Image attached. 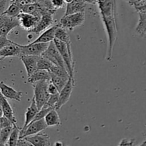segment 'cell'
<instances>
[{"mask_svg": "<svg viewBox=\"0 0 146 146\" xmlns=\"http://www.w3.org/2000/svg\"><path fill=\"white\" fill-rule=\"evenodd\" d=\"M135 31L141 36H143L146 34V12L139 13V20Z\"/></svg>", "mask_w": 146, "mask_h": 146, "instance_id": "22", "label": "cell"}, {"mask_svg": "<svg viewBox=\"0 0 146 146\" xmlns=\"http://www.w3.org/2000/svg\"><path fill=\"white\" fill-rule=\"evenodd\" d=\"M49 72L51 74H54V75L58 76L66 77V78L69 77L67 70L65 68H63V67L59 66L53 65L51 68H50Z\"/></svg>", "mask_w": 146, "mask_h": 146, "instance_id": "27", "label": "cell"}, {"mask_svg": "<svg viewBox=\"0 0 146 146\" xmlns=\"http://www.w3.org/2000/svg\"><path fill=\"white\" fill-rule=\"evenodd\" d=\"M54 14L51 13H48V14H44L40 17V19L38 22L37 23L36 26L34 29L29 31V33H33V34H39L46 29L49 28L51 25H52L53 23L54 22Z\"/></svg>", "mask_w": 146, "mask_h": 146, "instance_id": "11", "label": "cell"}, {"mask_svg": "<svg viewBox=\"0 0 146 146\" xmlns=\"http://www.w3.org/2000/svg\"><path fill=\"white\" fill-rule=\"evenodd\" d=\"M49 81H40L33 84L34 98L38 109L40 110L48 101L50 95L47 91V85Z\"/></svg>", "mask_w": 146, "mask_h": 146, "instance_id": "3", "label": "cell"}, {"mask_svg": "<svg viewBox=\"0 0 146 146\" xmlns=\"http://www.w3.org/2000/svg\"><path fill=\"white\" fill-rule=\"evenodd\" d=\"M17 18L19 19L20 27L27 31H31L34 29L40 19V17L24 12H21Z\"/></svg>", "mask_w": 146, "mask_h": 146, "instance_id": "9", "label": "cell"}, {"mask_svg": "<svg viewBox=\"0 0 146 146\" xmlns=\"http://www.w3.org/2000/svg\"><path fill=\"white\" fill-rule=\"evenodd\" d=\"M49 43H29L27 45H21V55H34L40 56L46 51Z\"/></svg>", "mask_w": 146, "mask_h": 146, "instance_id": "6", "label": "cell"}, {"mask_svg": "<svg viewBox=\"0 0 146 146\" xmlns=\"http://www.w3.org/2000/svg\"><path fill=\"white\" fill-rule=\"evenodd\" d=\"M55 38L60 40V41H63V42L66 43V44H71V41L70 39V36L68 35V32H67L66 29L63 27H60L58 24V27H57L56 30L55 32Z\"/></svg>", "mask_w": 146, "mask_h": 146, "instance_id": "23", "label": "cell"}, {"mask_svg": "<svg viewBox=\"0 0 146 146\" xmlns=\"http://www.w3.org/2000/svg\"><path fill=\"white\" fill-rule=\"evenodd\" d=\"M86 3L84 0H72L70 2L66 3V9L64 15L74 14L78 12H84Z\"/></svg>", "mask_w": 146, "mask_h": 146, "instance_id": "16", "label": "cell"}, {"mask_svg": "<svg viewBox=\"0 0 146 146\" xmlns=\"http://www.w3.org/2000/svg\"><path fill=\"white\" fill-rule=\"evenodd\" d=\"M47 91L49 94V95H54V94H58V91L56 88V87L51 82V81H48V85H47Z\"/></svg>", "mask_w": 146, "mask_h": 146, "instance_id": "33", "label": "cell"}, {"mask_svg": "<svg viewBox=\"0 0 146 146\" xmlns=\"http://www.w3.org/2000/svg\"><path fill=\"white\" fill-rule=\"evenodd\" d=\"M1 101H2L3 115H4V117H6L7 118H8V119L12 123L13 125H17V119H16V117L14 116V111H13L10 104L8 102L7 98H6L4 96H2Z\"/></svg>", "mask_w": 146, "mask_h": 146, "instance_id": "20", "label": "cell"}, {"mask_svg": "<svg viewBox=\"0 0 146 146\" xmlns=\"http://www.w3.org/2000/svg\"><path fill=\"white\" fill-rule=\"evenodd\" d=\"M11 2V0H0V15L4 14Z\"/></svg>", "mask_w": 146, "mask_h": 146, "instance_id": "31", "label": "cell"}, {"mask_svg": "<svg viewBox=\"0 0 146 146\" xmlns=\"http://www.w3.org/2000/svg\"><path fill=\"white\" fill-rule=\"evenodd\" d=\"M2 94L0 92V116H2L3 115V112H2V101H1V98H2Z\"/></svg>", "mask_w": 146, "mask_h": 146, "instance_id": "38", "label": "cell"}, {"mask_svg": "<svg viewBox=\"0 0 146 146\" xmlns=\"http://www.w3.org/2000/svg\"><path fill=\"white\" fill-rule=\"evenodd\" d=\"M20 131H21V128H19L17 125H14L11 134L9 137L7 145H17V142L19 139Z\"/></svg>", "mask_w": 146, "mask_h": 146, "instance_id": "26", "label": "cell"}, {"mask_svg": "<svg viewBox=\"0 0 146 146\" xmlns=\"http://www.w3.org/2000/svg\"><path fill=\"white\" fill-rule=\"evenodd\" d=\"M20 55H21L20 44L13 41L12 43L5 46L0 50V61L7 58V57H19Z\"/></svg>", "mask_w": 146, "mask_h": 146, "instance_id": "14", "label": "cell"}, {"mask_svg": "<svg viewBox=\"0 0 146 146\" xmlns=\"http://www.w3.org/2000/svg\"><path fill=\"white\" fill-rule=\"evenodd\" d=\"M54 145H63V143L61 142H56Z\"/></svg>", "mask_w": 146, "mask_h": 146, "instance_id": "41", "label": "cell"}, {"mask_svg": "<svg viewBox=\"0 0 146 146\" xmlns=\"http://www.w3.org/2000/svg\"><path fill=\"white\" fill-rule=\"evenodd\" d=\"M0 145H2V143H1V130H0Z\"/></svg>", "mask_w": 146, "mask_h": 146, "instance_id": "43", "label": "cell"}, {"mask_svg": "<svg viewBox=\"0 0 146 146\" xmlns=\"http://www.w3.org/2000/svg\"><path fill=\"white\" fill-rule=\"evenodd\" d=\"M85 21V14L84 12H78L74 14L64 16L60 19L58 24L60 27L72 31L76 27L82 25Z\"/></svg>", "mask_w": 146, "mask_h": 146, "instance_id": "4", "label": "cell"}, {"mask_svg": "<svg viewBox=\"0 0 146 146\" xmlns=\"http://www.w3.org/2000/svg\"><path fill=\"white\" fill-rule=\"evenodd\" d=\"M24 139L29 143L31 145L34 146H48L51 145L50 137L45 133H38L34 135H29Z\"/></svg>", "mask_w": 146, "mask_h": 146, "instance_id": "12", "label": "cell"}, {"mask_svg": "<svg viewBox=\"0 0 146 146\" xmlns=\"http://www.w3.org/2000/svg\"><path fill=\"white\" fill-rule=\"evenodd\" d=\"M44 121L47 126H58L61 125L60 117L57 113V110L51 109L44 117Z\"/></svg>", "mask_w": 146, "mask_h": 146, "instance_id": "21", "label": "cell"}, {"mask_svg": "<svg viewBox=\"0 0 146 146\" xmlns=\"http://www.w3.org/2000/svg\"><path fill=\"white\" fill-rule=\"evenodd\" d=\"M58 27V24H56V25H54L51 27L48 28L45 31H43L40 34L39 36L36 38L31 43L32 44H34V43H49L51 41H54V39L55 38L56 30Z\"/></svg>", "mask_w": 146, "mask_h": 146, "instance_id": "17", "label": "cell"}, {"mask_svg": "<svg viewBox=\"0 0 146 146\" xmlns=\"http://www.w3.org/2000/svg\"><path fill=\"white\" fill-rule=\"evenodd\" d=\"M13 41H11L7 38V36H0V50L4 47L5 46L8 45V44L12 43Z\"/></svg>", "mask_w": 146, "mask_h": 146, "instance_id": "35", "label": "cell"}, {"mask_svg": "<svg viewBox=\"0 0 146 146\" xmlns=\"http://www.w3.org/2000/svg\"><path fill=\"white\" fill-rule=\"evenodd\" d=\"M134 143V141L132 139H123L119 143V145H133Z\"/></svg>", "mask_w": 146, "mask_h": 146, "instance_id": "37", "label": "cell"}, {"mask_svg": "<svg viewBox=\"0 0 146 146\" xmlns=\"http://www.w3.org/2000/svg\"><path fill=\"white\" fill-rule=\"evenodd\" d=\"M136 11H138V13L140 12H146V5L143 6V7H139V8L136 9Z\"/></svg>", "mask_w": 146, "mask_h": 146, "instance_id": "39", "label": "cell"}, {"mask_svg": "<svg viewBox=\"0 0 146 146\" xmlns=\"http://www.w3.org/2000/svg\"><path fill=\"white\" fill-rule=\"evenodd\" d=\"M13 125L12 123H11L8 118L4 117V115L0 116V130L5 128V127L9 126V125Z\"/></svg>", "mask_w": 146, "mask_h": 146, "instance_id": "32", "label": "cell"}, {"mask_svg": "<svg viewBox=\"0 0 146 146\" xmlns=\"http://www.w3.org/2000/svg\"><path fill=\"white\" fill-rule=\"evenodd\" d=\"M51 3L54 8L56 10L63 8L65 6V1L64 0H51Z\"/></svg>", "mask_w": 146, "mask_h": 146, "instance_id": "34", "label": "cell"}, {"mask_svg": "<svg viewBox=\"0 0 146 146\" xmlns=\"http://www.w3.org/2000/svg\"><path fill=\"white\" fill-rule=\"evenodd\" d=\"M14 125H9V126L5 127V128L1 129V138L2 145H7V141H8L9 137L11 134V131L13 129Z\"/></svg>", "mask_w": 146, "mask_h": 146, "instance_id": "29", "label": "cell"}, {"mask_svg": "<svg viewBox=\"0 0 146 146\" xmlns=\"http://www.w3.org/2000/svg\"><path fill=\"white\" fill-rule=\"evenodd\" d=\"M58 94H54V95H50L46 104L44 106H46L50 107V108L56 109V104L57 103H58Z\"/></svg>", "mask_w": 146, "mask_h": 146, "instance_id": "30", "label": "cell"}, {"mask_svg": "<svg viewBox=\"0 0 146 146\" xmlns=\"http://www.w3.org/2000/svg\"><path fill=\"white\" fill-rule=\"evenodd\" d=\"M47 125L46 123L44 118H42L38 121H34V122L30 123L25 128V129L23 131H20V136L19 139L24 138L29 135H34L41 131H44L46 128H47Z\"/></svg>", "mask_w": 146, "mask_h": 146, "instance_id": "8", "label": "cell"}, {"mask_svg": "<svg viewBox=\"0 0 146 146\" xmlns=\"http://www.w3.org/2000/svg\"><path fill=\"white\" fill-rule=\"evenodd\" d=\"M74 86H75V82H74L71 78H68L66 85L58 93V99L56 106V110H59L63 106L68 102Z\"/></svg>", "mask_w": 146, "mask_h": 146, "instance_id": "7", "label": "cell"}, {"mask_svg": "<svg viewBox=\"0 0 146 146\" xmlns=\"http://www.w3.org/2000/svg\"><path fill=\"white\" fill-rule=\"evenodd\" d=\"M39 56L34 55H21L19 58L24 64L27 71V76H31L33 73L37 70V61Z\"/></svg>", "mask_w": 146, "mask_h": 146, "instance_id": "13", "label": "cell"}, {"mask_svg": "<svg viewBox=\"0 0 146 146\" xmlns=\"http://www.w3.org/2000/svg\"><path fill=\"white\" fill-rule=\"evenodd\" d=\"M51 74L49 71L43 69H37L31 76H28L27 81L30 84H34L40 81H50Z\"/></svg>", "mask_w": 146, "mask_h": 146, "instance_id": "19", "label": "cell"}, {"mask_svg": "<svg viewBox=\"0 0 146 146\" xmlns=\"http://www.w3.org/2000/svg\"><path fill=\"white\" fill-rule=\"evenodd\" d=\"M41 56L49 60L54 65L59 66L65 68L66 69L64 60H63L58 50L57 49L54 41L49 42L48 47L46 51L41 54Z\"/></svg>", "mask_w": 146, "mask_h": 146, "instance_id": "5", "label": "cell"}, {"mask_svg": "<svg viewBox=\"0 0 146 146\" xmlns=\"http://www.w3.org/2000/svg\"><path fill=\"white\" fill-rule=\"evenodd\" d=\"M51 74V73H50ZM69 78V77H68ZM68 78L66 77H61L58 76H56L54 74H51V78H50V81L56 87V88L58 89V92L62 89L64 87V86L66 85V84L68 81Z\"/></svg>", "mask_w": 146, "mask_h": 146, "instance_id": "25", "label": "cell"}, {"mask_svg": "<svg viewBox=\"0 0 146 146\" xmlns=\"http://www.w3.org/2000/svg\"><path fill=\"white\" fill-rule=\"evenodd\" d=\"M21 12L22 11H21V7L20 4L15 2H11L10 5L3 14L11 17H17Z\"/></svg>", "mask_w": 146, "mask_h": 146, "instance_id": "24", "label": "cell"}, {"mask_svg": "<svg viewBox=\"0 0 146 146\" xmlns=\"http://www.w3.org/2000/svg\"><path fill=\"white\" fill-rule=\"evenodd\" d=\"M3 21L0 25V36H7L10 31L19 26L17 17H11L3 14Z\"/></svg>", "mask_w": 146, "mask_h": 146, "instance_id": "10", "label": "cell"}, {"mask_svg": "<svg viewBox=\"0 0 146 146\" xmlns=\"http://www.w3.org/2000/svg\"><path fill=\"white\" fill-rule=\"evenodd\" d=\"M101 19L104 22V28L106 31L108 36V49H107L106 60L110 61L113 58V51L115 45V41L118 36V29H117L115 14H110L106 16H101Z\"/></svg>", "mask_w": 146, "mask_h": 146, "instance_id": "1", "label": "cell"}, {"mask_svg": "<svg viewBox=\"0 0 146 146\" xmlns=\"http://www.w3.org/2000/svg\"><path fill=\"white\" fill-rule=\"evenodd\" d=\"M39 0H11V2H15L20 5L29 4V3H36L38 2Z\"/></svg>", "mask_w": 146, "mask_h": 146, "instance_id": "36", "label": "cell"}, {"mask_svg": "<svg viewBox=\"0 0 146 146\" xmlns=\"http://www.w3.org/2000/svg\"><path fill=\"white\" fill-rule=\"evenodd\" d=\"M3 14H1V15H0V25H1V22H2V21H3Z\"/></svg>", "mask_w": 146, "mask_h": 146, "instance_id": "42", "label": "cell"}, {"mask_svg": "<svg viewBox=\"0 0 146 146\" xmlns=\"http://www.w3.org/2000/svg\"><path fill=\"white\" fill-rule=\"evenodd\" d=\"M0 92L6 98L17 101L18 102L21 101V97H22V92L16 91L12 87L9 86L7 84H4L3 81L0 82Z\"/></svg>", "mask_w": 146, "mask_h": 146, "instance_id": "15", "label": "cell"}, {"mask_svg": "<svg viewBox=\"0 0 146 146\" xmlns=\"http://www.w3.org/2000/svg\"><path fill=\"white\" fill-rule=\"evenodd\" d=\"M64 1H65L66 3H68V2H70V1H72V0H64Z\"/></svg>", "mask_w": 146, "mask_h": 146, "instance_id": "44", "label": "cell"}, {"mask_svg": "<svg viewBox=\"0 0 146 146\" xmlns=\"http://www.w3.org/2000/svg\"><path fill=\"white\" fill-rule=\"evenodd\" d=\"M38 111V107H37L35 100H34V97H33L31 104H30V106L27 108V111H26L25 115H24V119H25L24 120V124L23 128H21V131L25 129L26 127L32 121V120L34 119V118L35 117L36 114L37 113Z\"/></svg>", "mask_w": 146, "mask_h": 146, "instance_id": "18", "label": "cell"}, {"mask_svg": "<svg viewBox=\"0 0 146 146\" xmlns=\"http://www.w3.org/2000/svg\"><path fill=\"white\" fill-rule=\"evenodd\" d=\"M54 65L49 60L40 56L37 61V69H43L49 71L51 66Z\"/></svg>", "mask_w": 146, "mask_h": 146, "instance_id": "28", "label": "cell"}, {"mask_svg": "<svg viewBox=\"0 0 146 146\" xmlns=\"http://www.w3.org/2000/svg\"><path fill=\"white\" fill-rule=\"evenodd\" d=\"M86 4H91L93 5L97 4V0H84Z\"/></svg>", "mask_w": 146, "mask_h": 146, "instance_id": "40", "label": "cell"}, {"mask_svg": "<svg viewBox=\"0 0 146 146\" xmlns=\"http://www.w3.org/2000/svg\"><path fill=\"white\" fill-rule=\"evenodd\" d=\"M54 42L64 60L66 68L68 73V75H69V78H71L72 81L75 82V78H74V67H75L74 64L75 63H74V58H73L71 44H66L56 38H54Z\"/></svg>", "mask_w": 146, "mask_h": 146, "instance_id": "2", "label": "cell"}]
</instances>
